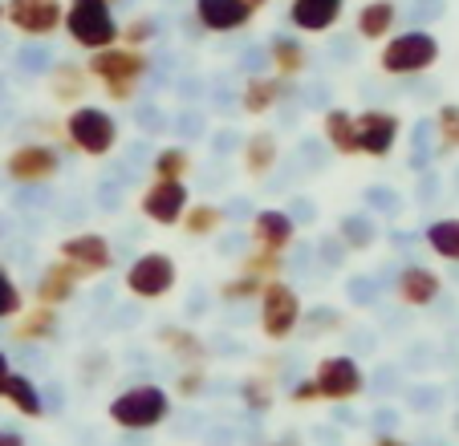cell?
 I'll return each mask as SVG.
<instances>
[{
    "mask_svg": "<svg viewBox=\"0 0 459 446\" xmlns=\"http://www.w3.org/2000/svg\"><path fill=\"white\" fill-rule=\"evenodd\" d=\"M106 414H110V422L122 430H155V426H163L167 414H171V394H167L163 386L143 382V386L122 390Z\"/></svg>",
    "mask_w": 459,
    "mask_h": 446,
    "instance_id": "cell-1",
    "label": "cell"
},
{
    "mask_svg": "<svg viewBox=\"0 0 459 446\" xmlns=\"http://www.w3.org/2000/svg\"><path fill=\"white\" fill-rule=\"evenodd\" d=\"M61 25L70 29V37L86 53L110 49V45L118 41V33H122L106 0H70V9H65V21H61Z\"/></svg>",
    "mask_w": 459,
    "mask_h": 446,
    "instance_id": "cell-2",
    "label": "cell"
},
{
    "mask_svg": "<svg viewBox=\"0 0 459 446\" xmlns=\"http://www.w3.org/2000/svg\"><path fill=\"white\" fill-rule=\"evenodd\" d=\"M65 134H70V142L78 146L82 155L102 159L118 146V122L102 106H74L65 114Z\"/></svg>",
    "mask_w": 459,
    "mask_h": 446,
    "instance_id": "cell-3",
    "label": "cell"
},
{
    "mask_svg": "<svg viewBox=\"0 0 459 446\" xmlns=\"http://www.w3.org/2000/svg\"><path fill=\"white\" fill-rule=\"evenodd\" d=\"M435 61H439V41H435L431 33H423V29H411V33L390 37V41L382 45L378 65L386 69V73H394V78H411V73L431 69Z\"/></svg>",
    "mask_w": 459,
    "mask_h": 446,
    "instance_id": "cell-4",
    "label": "cell"
},
{
    "mask_svg": "<svg viewBox=\"0 0 459 446\" xmlns=\"http://www.w3.org/2000/svg\"><path fill=\"white\" fill-rule=\"evenodd\" d=\"M256 301H260V329H264L269 341H285L301 325V296L285 280H269Z\"/></svg>",
    "mask_w": 459,
    "mask_h": 446,
    "instance_id": "cell-5",
    "label": "cell"
},
{
    "mask_svg": "<svg viewBox=\"0 0 459 446\" xmlns=\"http://www.w3.org/2000/svg\"><path fill=\"white\" fill-rule=\"evenodd\" d=\"M175 280H179V272H175V260L167 256V252H143L139 260H130L126 276H122L126 292L139 296V301H159V296H167V292L175 288Z\"/></svg>",
    "mask_w": 459,
    "mask_h": 446,
    "instance_id": "cell-6",
    "label": "cell"
},
{
    "mask_svg": "<svg viewBox=\"0 0 459 446\" xmlns=\"http://www.w3.org/2000/svg\"><path fill=\"white\" fill-rule=\"evenodd\" d=\"M313 386H317L321 402H350L366 390V373L354 357L338 353V357H321L313 369Z\"/></svg>",
    "mask_w": 459,
    "mask_h": 446,
    "instance_id": "cell-7",
    "label": "cell"
},
{
    "mask_svg": "<svg viewBox=\"0 0 459 446\" xmlns=\"http://www.w3.org/2000/svg\"><path fill=\"white\" fill-rule=\"evenodd\" d=\"M61 171V150L49 142H21L9 159H4V175L21 187H37V183H49Z\"/></svg>",
    "mask_w": 459,
    "mask_h": 446,
    "instance_id": "cell-8",
    "label": "cell"
},
{
    "mask_svg": "<svg viewBox=\"0 0 459 446\" xmlns=\"http://www.w3.org/2000/svg\"><path fill=\"white\" fill-rule=\"evenodd\" d=\"M147 53L143 49H122V45H110V49L102 53H90L86 61V73L90 78H98L102 86H114V81H126V86H139L143 78H147Z\"/></svg>",
    "mask_w": 459,
    "mask_h": 446,
    "instance_id": "cell-9",
    "label": "cell"
},
{
    "mask_svg": "<svg viewBox=\"0 0 459 446\" xmlns=\"http://www.w3.org/2000/svg\"><path fill=\"white\" fill-rule=\"evenodd\" d=\"M57 260H65V264L86 280V276H98L114 264V252H110V240H106V236L82 232V236H70V240L57 244Z\"/></svg>",
    "mask_w": 459,
    "mask_h": 446,
    "instance_id": "cell-10",
    "label": "cell"
},
{
    "mask_svg": "<svg viewBox=\"0 0 459 446\" xmlns=\"http://www.w3.org/2000/svg\"><path fill=\"white\" fill-rule=\"evenodd\" d=\"M354 130H358V155H370V159H386L399 142V114L390 110H362L354 114Z\"/></svg>",
    "mask_w": 459,
    "mask_h": 446,
    "instance_id": "cell-11",
    "label": "cell"
},
{
    "mask_svg": "<svg viewBox=\"0 0 459 446\" xmlns=\"http://www.w3.org/2000/svg\"><path fill=\"white\" fill-rule=\"evenodd\" d=\"M4 21L29 37H49L65 21V4L61 0H9L4 4Z\"/></svg>",
    "mask_w": 459,
    "mask_h": 446,
    "instance_id": "cell-12",
    "label": "cell"
},
{
    "mask_svg": "<svg viewBox=\"0 0 459 446\" xmlns=\"http://www.w3.org/2000/svg\"><path fill=\"white\" fill-rule=\"evenodd\" d=\"M187 207H191V195H187L183 183L155 179L147 191H143V215H147L151 223H159V227H175Z\"/></svg>",
    "mask_w": 459,
    "mask_h": 446,
    "instance_id": "cell-13",
    "label": "cell"
},
{
    "mask_svg": "<svg viewBox=\"0 0 459 446\" xmlns=\"http://www.w3.org/2000/svg\"><path fill=\"white\" fill-rule=\"evenodd\" d=\"M252 248L260 252H281L285 256V248L297 240V223L289 211H277V207H264V211L252 215Z\"/></svg>",
    "mask_w": 459,
    "mask_h": 446,
    "instance_id": "cell-14",
    "label": "cell"
},
{
    "mask_svg": "<svg viewBox=\"0 0 459 446\" xmlns=\"http://www.w3.org/2000/svg\"><path fill=\"white\" fill-rule=\"evenodd\" d=\"M195 17L212 33H236L252 21V9L244 0H195Z\"/></svg>",
    "mask_w": 459,
    "mask_h": 446,
    "instance_id": "cell-15",
    "label": "cell"
},
{
    "mask_svg": "<svg viewBox=\"0 0 459 446\" xmlns=\"http://www.w3.org/2000/svg\"><path fill=\"white\" fill-rule=\"evenodd\" d=\"M346 0H293L289 4V21H293L301 33H325L342 21Z\"/></svg>",
    "mask_w": 459,
    "mask_h": 446,
    "instance_id": "cell-16",
    "label": "cell"
},
{
    "mask_svg": "<svg viewBox=\"0 0 459 446\" xmlns=\"http://www.w3.org/2000/svg\"><path fill=\"white\" fill-rule=\"evenodd\" d=\"M439 288H443L439 272H431V268H423V264L403 268V272H399V284H394L399 301L411 304V309H427V304L439 296Z\"/></svg>",
    "mask_w": 459,
    "mask_h": 446,
    "instance_id": "cell-17",
    "label": "cell"
},
{
    "mask_svg": "<svg viewBox=\"0 0 459 446\" xmlns=\"http://www.w3.org/2000/svg\"><path fill=\"white\" fill-rule=\"evenodd\" d=\"M78 280H82V276L74 272L65 260H53V264L41 272L37 288H33L37 292V304H53V309H57V304H65L74 292H78Z\"/></svg>",
    "mask_w": 459,
    "mask_h": 446,
    "instance_id": "cell-18",
    "label": "cell"
},
{
    "mask_svg": "<svg viewBox=\"0 0 459 446\" xmlns=\"http://www.w3.org/2000/svg\"><path fill=\"white\" fill-rule=\"evenodd\" d=\"M61 329V317L53 304H29V309L17 313V329H13V337H17L21 345H33V341H53Z\"/></svg>",
    "mask_w": 459,
    "mask_h": 446,
    "instance_id": "cell-19",
    "label": "cell"
},
{
    "mask_svg": "<svg viewBox=\"0 0 459 446\" xmlns=\"http://www.w3.org/2000/svg\"><path fill=\"white\" fill-rule=\"evenodd\" d=\"M0 402H9L13 410L25 414V418H41V414H45L41 390H37L25 373H17V369H9V373L0 378Z\"/></svg>",
    "mask_w": 459,
    "mask_h": 446,
    "instance_id": "cell-20",
    "label": "cell"
},
{
    "mask_svg": "<svg viewBox=\"0 0 459 446\" xmlns=\"http://www.w3.org/2000/svg\"><path fill=\"white\" fill-rule=\"evenodd\" d=\"M289 94H293V81H285V78H248L240 106L248 114H264V110H273V106H277L281 98H289Z\"/></svg>",
    "mask_w": 459,
    "mask_h": 446,
    "instance_id": "cell-21",
    "label": "cell"
},
{
    "mask_svg": "<svg viewBox=\"0 0 459 446\" xmlns=\"http://www.w3.org/2000/svg\"><path fill=\"white\" fill-rule=\"evenodd\" d=\"M394 21H399L394 0H370V4H362V13H358V37H366V41H386Z\"/></svg>",
    "mask_w": 459,
    "mask_h": 446,
    "instance_id": "cell-22",
    "label": "cell"
},
{
    "mask_svg": "<svg viewBox=\"0 0 459 446\" xmlns=\"http://www.w3.org/2000/svg\"><path fill=\"white\" fill-rule=\"evenodd\" d=\"M269 57H273L277 78H285V81H297V73L309 65V53H305V45L297 41V37H285V33L269 41Z\"/></svg>",
    "mask_w": 459,
    "mask_h": 446,
    "instance_id": "cell-23",
    "label": "cell"
},
{
    "mask_svg": "<svg viewBox=\"0 0 459 446\" xmlns=\"http://www.w3.org/2000/svg\"><path fill=\"white\" fill-rule=\"evenodd\" d=\"M281 159V146L273 134H252L248 142H244V171L252 175V179H264V175L277 167Z\"/></svg>",
    "mask_w": 459,
    "mask_h": 446,
    "instance_id": "cell-24",
    "label": "cell"
},
{
    "mask_svg": "<svg viewBox=\"0 0 459 446\" xmlns=\"http://www.w3.org/2000/svg\"><path fill=\"white\" fill-rule=\"evenodd\" d=\"M325 142L338 150V155H358V130H354V114L350 110H325Z\"/></svg>",
    "mask_w": 459,
    "mask_h": 446,
    "instance_id": "cell-25",
    "label": "cell"
},
{
    "mask_svg": "<svg viewBox=\"0 0 459 446\" xmlns=\"http://www.w3.org/2000/svg\"><path fill=\"white\" fill-rule=\"evenodd\" d=\"M179 223H183V232H187L191 240H208V236H216L220 227H224V207H216V203L187 207Z\"/></svg>",
    "mask_w": 459,
    "mask_h": 446,
    "instance_id": "cell-26",
    "label": "cell"
},
{
    "mask_svg": "<svg viewBox=\"0 0 459 446\" xmlns=\"http://www.w3.org/2000/svg\"><path fill=\"white\" fill-rule=\"evenodd\" d=\"M191 171V155L183 146H163L155 150V163H151V175L163 183H183V175Z\"/></svg>",
    "mask_w": 459,
    "mask_h": 446,
    "instance_id": "cell-27",
    "label": "cell"
},
{
    "mask_svg": "<svg viewBox=\"0 0 459 446\" xmlns=\"http://www.w3.org/2000/svg\"><path fill=\"white\" fill-rule=\"evenodd\" d=\"M427 248L443 260H455L459 264V219H439L427 227Z\"/></svg>",
    "mask_w": 459,
    "mask_h": 446,
    "instance_id": "cell-28",
    "label": "cell"
},
{
    "mask_svg": "<svg viewBox=\"0 0 459 446\" xmlns=\"http://www.w3.org/2000/svg\"><path fill=\"white\" fill-rule=\"evenodd\" d=\"M338 240L346 244V248H370V244L378 240V227H374V219H370V215L354 211V215H346V219H342V227H338Z\"/></svg>",
    "mask_w": 459,
    "mask_h": 446,
    "instance_id": "cell-29",
    "label": "cell"
},
{
    "mask_svg": "<svg viewBox=\"0 0 459 446\" xmlns=\"http://www.w3.org/2000/svg\"><path fill=\"white\" fill-rule=\"evenodd\" d=\"M281 268H285V256H281V252H260V248H252V256H244L240 272H244V276H256L260 284H269V280H277Z\"/></svg>",
    "mask_w": 459,
    "mask_h": 446,
    "instance_id": "cell-30",
    "label": "cell"
},
{
    "mask_svg": "<svg viewBox=\"0 0 459 446\" xmlns=\"http://www.w3.org/2000/svg\"><path fill=\"white\" fill-rule=\"evenodd\" d=\"M53 98L57 102H70V98H82V90H86V78H82L78 65H57L53 69Z\"/></svg>",
    "mask_w": 459,
    "mask_h": 446,
    "instance_id": "cell-31",
    "label": "cell"
},
{
    "mask_svg": "<svg viewBox=\"0 0 459 446\" xmlns=\"http://www.w3.org/2000/svg\"><path fill=\"white\" fill-rule=\"evenodd\" d=\"M159 341H163L171 353H179L183 361H200L204 357L200 337H191L187 329H163V333H159Z\"/></svg>",
    "mask_w": 459,
    "mask_h": 446,
    "instance_id": "cell-32",
    "label": "cell"
},
{
    "mask_svg": "<svg viewBox=\"0 0 459 446\" xmlns=\"http://www.w3.org/2000/svg\"><path fill=\"white\" fill-rule=\"evenodd\" d=\"M260 288H264V284L256 280V276H236V280H224L220 284V301H256L260 296Z\"/></svg>",
    "mask_w": 459,
    "mask_h": 446,
    "instance_id": "cell-33",
    "label": "cell"
},
{
    "mask_svg": "<svg viewBox=\"0 0 459 446\" xmlns=\"http://www.w3.org/2000/svg\"><path fill=\"white\" fill-rule=\"evenodd\" d=\"M25 309V296H21V288L13 284V276L0 268V321H9L17 317V313Z\"/></svg>",
    "mask_w": 459,
    "mask_h": 446,
    "instance_id": "cell-34",
    "label": "cell"
},
{
    "mask_svg": "<svg viewBox=\"0 0 459 446\" xmlns=\"http://www.w3.org/2000/svg\"><path fill=\"white\" fill-rule=\"evenodd\" d=\"M118 37H126V49H143V45H151V37H155V21H151V17H134Z\"/></svg>",
    "mask_w": 459,
    "mask_h": 446,
    "instance_id": "cell-35",
    "label": "cell"
},
{
    "mask_svg": "<svg viewBox=\"0 0 459 446\" xmlns=\"http://www.w3.org/2000/svg\"><path fill=\"white\" fill-rule=\"evenodd\" d=\"M240 398H244V406H248V410H269V386H264V382H260V378H248V382H244V386H240Z\"/></svg>",
    "mask_w": 459,
    "mask_h": 446,
    "instance_id": "cell-36",
    "label": "cell"
},
{
    "mask_svg": "<svg viewBox=\"0 0 459 446\" xmlns=\"http://www.w3.org/2000/svg\"><path fill=\"white\" fill-rule=\"evenodd\" d=\"M435 126H439L443 146H459V106H443L439 118H435Z\"/></svg>",
    "mask_w": 459,
    "mask_h": 446,
    "instance_id": "cell-37",
    "label": "cell"
},
{
    "mask_svg": "<svg viewBox=\"0 0 459 446\" xmlns=\"http://www.w3.org/2000/svg\"><path fill=\"white\" fill-rule=\"evenodd\" d=\"M289 398H293L297 406H313V402H321V394H317V386H313V378L297 382V386L289 390Z\"/></svg>",
    "mask_w": 459,
    "mask_h": 446,
    "instance_id": "cell-38",
    "label": "cell"
},
{
    "mask_svg": "<svg viewBox=\"0 0 459 446\" xmlns=\"http://www.w3.org/2000/svg\"><path fill=\"white\" fill-rule=\"evenodd\" d=\"M200 386H204V369H200V365H191L187 373H183V378H179V394H183V398H191V394H195V390H200Z\"/></svg>",
    "mask_w": 459,
    "mask_h": 446,
    "instance_id": "cell-39",
    "label": "cell"
},
{
    "mask_svg": "<svg viewBox=\"0 0 459 446\" xmlns=\"http://www.w3.org/2000/svg\"><path fill=\"white\" fill-rule=\"evenodd\" d=\"M102 94L110 102H130V98L139 94V86H126V81H114V86H102Z\"/></svg>",
    "mask_w": 459,
    "mask_h": 446,
    "instance_id": "cell-40",
    "label": "cell"
},
{
    "mask_svg": "<svg viewBox=\"0 0 459 446\" xmlns=\"http://www.w3.org/2000/svg\"><path fill=\"white\" fill-rule=\"evenodd\" d=\"M0 446H25V434L13 426H0Z\"/></svg>",
    "mask_w": 459,
    "mask_h": 446,
    "instance_id": "cell-41",
    "label": "cell"
},
{
    "mask_svg": "<svg viewBox=\"0 0 459 446\" xmlns=\"http://www.w3.org/2000/svg\"><path fill=\"white\" fill-rule=\"evenodd\" d=\"M374 446H407V442H403V438H394V434H386V438H378Z\"/></svg>",
    "mask_w": 459,
    "mask_h": 446,
    "instance_id": "cell-42",
    "label": "cell"
},
{
    "mask_svg": "<svg viewBox=\"0 0 459 446\" xmlns=\"http://www.w3.org/2000/svg\"><path fill=\"white\" fill-rule=\"evenodd\" d=\"M9 369H13V361H9V353L0 349V378H4V373H9Z\"/></svg>",
    "mask_w": 459,
    "mask_h": 446,
    "instance_id": "cell-43",
    "label": "cell"
},
{
    "mask_svg": "<svg viewBox=\"0 0 459 446\" xmlns=\"http://www.w3.org/2000/svg\"><path fill=\"white\" fill-rule=\"evenodd\" d=\"M244 4H248V9H252V13H256V9H260V4H269V0H244Z\"/></svg>",
    "mask_w": 459,
    "mask_h": 446,
    "instance_id": "cell-44",
    "label": "cell"
},
{
    "mask_svg": "<svg viewBox=\"0 0 459 446\" xmlns=\"http://www.w3.org/2000/svg\"><path fill=\"white\" fill-rule=\"evenodd\" d=\"M0 21H4V4H0Z\"/></svg>",
    "mask_w": 459,
    "mask_h": 446,
    "instance_id": "cell-45",
    "label": "cell"
},
{
    "mask_svg": "<svg viewBox=\"0 0 459 446\" xmlns=\"http://www.w3.org/2000/svg\"><path fill=\"white\" fill-rule=\"evenodd\" d=\"M106 4H114V0H106Z\"/></svg>",
    "mask_w": 459,
    "mask_h": 446,
    "instance_id": "cell-46",
    "label": "cell"
}]
</instances>
